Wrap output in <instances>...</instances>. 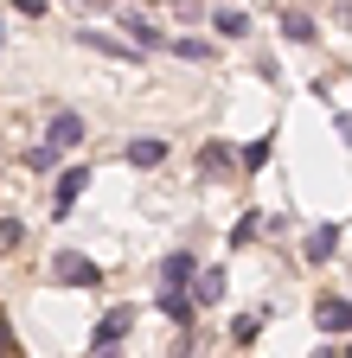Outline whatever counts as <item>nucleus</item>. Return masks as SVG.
I'll list each match as a JSON object with an SVG mask.
<instances>
[{"label":"nucleus","mask_w":352,"mask_h":358,"mask_svg":"<svg viewBox=\"0 0 352 358\" xmlns=\"http://www.w3.org/2000/svg\"><path fill=\"white\" fill-rule=\"evenodd\" d=\"M128 327H135V313H128V307H109V320L97 327V339H90V352H97V358H109V345H115V339H122Z\"/></svg>","instance_id":"f257e3e1"},{"label":"nucleus","mask_w":352,"mask_h":358,"mask_svg":"<svg viewBox=\"0 0 352 358\" xmlns=\"http://www.w3.org/2000/svg\"><path fill=\"white\" fill-rule=\"evenodd\" d=\"M52 275H58V282H71V288H77V282H83V288H90V282L103 275V268H97L90 256H77V250H64V256H58V268H52Z\"/></svg>","instance_id":"f03ea898"},{"label":"nucleus","mask_w":352,"mask_h":358,"mask_svg":"<svg viewBox=\"0 0 352 358\" xmlns=\"http://www.w3.org/2000/svg\"><path fill=\"white\" fill-rule=\"evenodd\" d=\"M314 320H321V333H352V301L327 294V301L314 307Z\"/></svg>","instance_id":"7ed1b4c3"},{"label":"nucleus","mask_w":352,"mask_h":358,"mask_svg":"<svg viewBox=\"0 0 352 358\" xmlns=\"http://www.w3.org/2000/svg\"><path fill=\"white\" fill-rule=\"evenodd\" d=\"M77 141H83V115L58 109V115H52V154H58V148H77Z\"/></svg>","instance_id":"20e7f679"},{"label":"nucleus","mask_w":352,"mask_h":358,"mask_svg":"<svg viewBox=\"0 0 352 358\" xmlns=\"http://www.w3.org/2000/svg\"><path fill=\"white\" fill-rule=\"evenodd\" d=\"M218 294H225V268H199L192 275V307H211Z\"/></svg>","instance_id":"39448f33"},{"label":"nucleus","mask_w":352,"mask_h":358,"mask_svg":"<svg viewBox=\"0 0 352 358\" xmlns=\"http://www.w3.org/2000/svg\"><path fill=\"white\" fill-rule=\"evenodd\" d=\"M192 275H199V262H192L186 250H180V256H167V262H160V282H167V288H180V282H192Z\"/></svg>","instance_id":"423d86ee"},{"label":"nucleus","mask_w":352,"mask_h":358,"mask_svg":"<svg viewBox=\"0 0 352 358\" xmlns=\"http://www.w3.org/2000/svg\"><path fill=\"white\" fill-rule=\"evenodd\" d=\"M83 186H90V166H71V173H64V179H58V211H71V205H77V192H83Z\"/></svg>","instance_id":"0eeeda50"},{"label":"nucleus","mask_w":352,"mask_h":358,"mask_svg":"<svg viewBox=\"0 0 352 358\" xmlns=\"http://www.w3.org/2000/svg\"><path fill=\"white\" fill-rule=\"evenodd\" d=\"M83 45L103 52V58H135V45H122V38H109V32H83Z\"/></svg>","instance_id":"6e6552de"},{"label":"nucleus","mask_w":352,"mask_h":358,"mask_svg":"<svg viewBox=\"0 0 352 358\" xmlns=\"http://www.w3.org/2000/svg\"><path fill=\"white\" fill-rule=\"evenodd\" d=\"M333 243H339V231H333V224H321V231L307 237V262H327V256H333Z\"/></svg>","instance_id":"1a4fd4ad"},{"label":"nucleus","mask_w":352,"mask_h":358,"mask_svg":"<svg viewBox=\"0 0 352 358\" xmlns=\"http://www.w3.org/2000/svg\"><path fill=\"white\" fill-rule=\"evenodd\" d=\"M160 313H167V320H192V294L167 288V294H160Z\"/></svg>","instance_id":"9d476101"},{"label":"nucleus","mask_w":352,"mask_h":358,"mask_svg":"<svg viewBox=\"0 0 352 358\" xmlns=\"http://www.w3.org/2000/svg\"><path fill=\"white\" fill-rule=\"evenodd\" d=\"M128 160H135V166H160L167 148H160V141H128Z\"/></svg>","instance_id":"9b49d317"},{"label":"nucleus","mask_w":352,"mask_h":358,"mask_svg":"<svg viewBox=\"0 0 352 358\" xmlns=\"http://www.w3.org/2000/svg\"><path fill=\"white\" fill-rule=\"evenodd\" d=\"M173 58H186V64H205V58H211V45H205V38H173Z\"/></svg>","instance_id":"f8f14e48"},{"label":"nucleus","mask_w":352,"mask_h":358,"mask_svg":"<svg viewBox=\"0 0 352 358\" xmlns=\"http://www.w3.org/2000/svg\"><path fill=\"white\" fill-rule=\"evenodd\" d=\"M218 32L244 38V32H250V13H237V7H218Z\"/></svg>","instance_id":"ddd939ff"},{"label":"nucleus","mask_w":352,"mask_h":358,"mask_svg":"<svg viewBox=\"0 0 352 358\" xmlns=\"http://www.w3.org/2000/svg\"><path fill=\"white\" fill-rule=\"evenodd\" d=\"M128 38H135V45H160V32L148 20H135V13H128Z\"/></svg>","instance_id":"4468645a"},{"label":"nucleus","mask_w":352,"mask_h":358,"mask_svg":"<svg viewBox=\"0 0 352 358\" xmlns=\"http://www.w3.org/2000/svg\"><path fill=\"white\" fill-rule=\"evenodd\" d=\"M282 32H288V38H314V26H307L301 13H282Z\"/></svg>","instance_id":"2eb2a0df"},{"label":"nucleus","mask_w":352,"mask_h":358,"mask_svg":"<svg viewBox=\"0 0 352 358\" xmlns=\"http://www.w3.org/2000/svg\"><path fill=\"white\" fill-rule=\"evenodd\" d=\"M13 7H20L26 20H38V13H45V0H13Z\"/></svg>","instance_id":"dca6fc26"},{"label":"nucleus","mask_w":352,"mask_h":358,"mask_svg":"<svg viewBox=\"0 0 352 358\" xmlns=\"http://www.w3.org/2000/svg\"><path fill=\"white\" fill-rule=\"evenodd\" d=\"M13 352V339H7V320H0V358H7Z\"/></svg>","instance_id":"f3484780"},{"label":"nucleus","mask_w":352,"mask_h":358,"mask_svg":"<svg viewBox=\"0 0 352 358\" xmlns=\"http://www.w3.org/2000/svg\"><path fill=\"white\" fill-rule=\"evenodd\" d=\"M0 38H7V32H0Z\"/></svg>","instance_id":"a211bd4d"}]
</instances>
